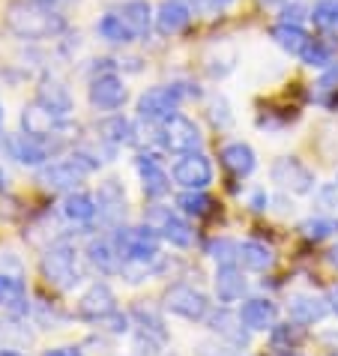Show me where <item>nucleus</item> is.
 I'll use <instances>...</instances> for the list:
<instances>
[{"label": "nucleus", "instance_id": "1", "mask_svg": "<svg viewBox=\"0 0 338 356\" xmlns=\"http://www.w3.org/2000/svg\"><path fill=\"white\" fill-rule=\"evenodd\" d=\"M6 31L15 33L27 42H42V39H54L66 31V18L57 9H48L36 0H13L3 13Z\"/></svg>", "mask_w": 338, "mask_h": 356}, {"label": "nucleus", "instance_id": "2", "mask_svg": "<svg viewBox=\"0 0 338 356\" xmlns=\"http://www.w3.org/2000/svg\"><path fill=\"white\" fill-rule=\"evenodd\" d=\"M39 270H42V279L51 284L54 291H72L78 282H81V266H78V252L72 243H51L39 258Z\"/></svg>", "mask_w": 338, "mask_h": 356}, {"label": "nucleus", "instance_id": "3", "mask_svg": "<svg viewBox=\"0 0 338 356\" xmlns=\"http://www.w3.org/2000/svg\"><path fill=\"white\" fill-rule=\"evenodd\" d=\"M188 84H162V87H150L147 93L138 99V117L144 123H165L168 117L177 114V108L186 96H198V90H186Z\"/></svg>", "mask_w": 338, "mask_h": 356}, {"label": "nucleus", "instance_id": "4", "mask_svg": "<svg viewBox=\"0 0 338 356\" xmlns=\"http://www.w3.org/2000/svg\"><path fill=\"white\" fill-rule=\"evenodd\" d=\"M0 312L6 318H18V321L31 312L22 264L13 254H3V261H0Z\"/></svg>", "mask_w": 338, "mask_h": 356}, {"label": "nucleus", "instance_id": "5", "mask_svg": "<svg viewBox=\"0 0 338 356\" xmlns=\"http://www.w3.org/2000/svg\"><path fill=\"white\" fill-rule=\"evenodd\" d=\"M114 243L117 252H120V261H150L162 254V236L150 225H138V227L120 225L114 231Z\"/></svg>", "mask_w": 338, "mask_h": 356}, {"label": "nucleus", "instance_id": "6", "mask_svg": "<svg viewBox=\"0 0 338 356\" xmlns=\"http://www.w3.org/2000/svg\"><path fill=\"white\" fill-rule=\"evenodd\" d=\"M201 129L195 126V120H188L186 114H174L168 117L165 123H159V138L156 144L162 147L165 153H174V156H186V153H195L201 150Z\"/></svg>", "mask_w": 338, "mask_h": 356}, {"label": "nucleus", "instance_id": "7", "mask_svg": "<svg viewBox=\"0 0 338 356\" xmlns=\"http://www.w3.org/2000/svg\"><path fill=\"white\" fill-rule=\"evenodd\" d=\"M144 225H150L165 243L177 245V249H188L195 243V231L188 219L180 210H171V207H150L144 216Z\"/></svg>", "mask_w": 338, "mask_h": 356}, {"label": "nucleus", "instance_id": "8", "mask_svg": "<svg viewBox=\"0 0 338 356\" xmlns=\"http://www.w3.org/2000/svg\"><path fill=\"white\" fill-rule=\"evenodd\" d=\"M162 305H165V312H171L183 321H192V323L210 318V300H207V293L192 288V284H171L162 296Z\"/></svg>", "mask_w": 338, "mask_h": 356}, {"label": "nucleus", "instance_id": "9", "mask_svg": "<svg viewBox=\"0 0 338 356\" xmlns=\"http://www.w3.org/2000/svg\"><path fill=\"white\" fill-rule=\"evenodd\" d=\"M114 312H117V296L105 282H93L90 288L78 296V305H75V318L87 323H99Z\"/></svg>", "mask_w": 338, "mask_h": 356}, {"label": "nucleus", "instance_id": "10", "mask_svg": "<svg viewBox=\"0 0 338 356\" xmlns=\"http://www.w3.org/2000/svg\"><path fill=\"white\" fill-rule=\"evenodd\" d=\"M270 174H273V183H278L282 189L293 192V195H308V192H314V186H317L314 171L305 162L296 159V156H284V159H278Z\"/></svg>", "mask_w": 338, "mask_h": 356}, {"label": "nucleus", "instance_id": "11", "mask_svg": "<svg viewBox=\"0 0 338 356\" xmlns=\"http://www.w3.org/2000/svg\"><path fill=\"white\" fill-rule=\"evenodd\" d=\"M87 99H90V105L96 108V111H117V108L126 105L129 87H126V81L120 75L102 72V75H93Z\"/></svg>", "mask_w": 338, "mask_h": 356}, {"label": "nucleus", "instance_id": "12", "mask_svg": "<svg viewBox=\"0 0 338 356\" xmlns=\"http://www.w3.org/2000/svg\"><path fill=\"white\" fill-rule=\"evenodd\" d=\"M171 174H174V183L183 186V189H207L213 183V165L201 150L180 156L174 162Z\"/></svg>", "mask_w": 338, "mask_h": 356}, {"label": "nucleus", "instance_id": "13", "mask_svg": "<svg viewBox=\"0 0 338 356\" xmlns=\"http://www.w3.org/2000/svg\"><path fill=\"white\" fill-rule=\"evenodd\" d=\"M84 171L78 168L72 159H61V162H51V165H42L36 174V183L48 192H75L78 183L84 180Z\"/></svg>", "mask_w": 338, "mask_h": 356}, {"label": "nucleus", "instance_id": "14", "mask_svg": "<svg viewBox=\"0 0 338 356\" xmlns=\"http://www.w3.org/2000/svg\"><path fill=\"white\" fill-rule=\"evenodd\" d=\"M207 323H210L213 335H218L225 344H231V348H248V326L243 323L240 312H231V309H218V312H210V318H207Z\"/></svg>", "mask_w": 338, "mask_h": 356}, {"label": "nucleus", "instance_id": "15", "mask_svg": "<svg viewBox=\"0 0 338 356\" xmlns=\"http://www.w3.org/2000/svg\"><path fill=\"white\" fill-rule=\"evenodd\" d=\"M3 147L9 150V156L18 162V165H27V168H42L48 165V159L54 156V150L48 147L45 141L39 138H31V135H15V138H6Z\"/></svg>", "mask_w": 338, "mask_h": 356}, {"label": "nucleus", "instance_id": "16", "mask_svg": "<svg viewBox=\"0 0 338 356\" xmlns=\"http://www.w3.org/2000/svg\"><path fill=\"white\" fill-rule=\"evenodd\" d=\"M138 174H141V189L150 201H159L171 192V174L162 168V162L153 153H141L138 156Z\"/></svg>", "mask_w": 338, "mask_h": 356}, {"label": "nucleus", "instance_id": "17", "mask_svg": "<svg viewBox=\"0 0 338 356\" xmlns=\"http://www.w3.org/2000/svg\"><path fill=\"white\" fill-rule=\"evenodd\" d=\"M36 102L42 108H48L54 117H63V120L72 114V108H75L69 87L63 81H57V78H51V75H45L42 81L36 84Z\"/></svg>", "mask_w": 338, "mask_h": 356}, {"label": "nucleus", "instance_id": "18", "mask_svg": "<svg viewBox=\"0 0 338 356\" xmlns=\"http://www.w3.org/2000/svg\"><path fill=\"white\" fill-rule=\"evenodd\" d=\"M87 261L96 273L102 275H114L120 273V252H117V243L114 236H96V240L87 243Z\"/></svg>", "mask_w": 338, "mask_h": 356}, {"label": "nucleus", "instance_id": "19", "mask_svg": "<svg viewBox=\"0 0 338 356\" xmlns=\"http://www.w3.org/2000/svg\"><path fill=\"white\" fill-rule=\"evenodd\" d=\"M240 318L252 332H266L275 326L278 318V305L273 300H264V296H252V300L243 302L240 309Z\"/></svg>", "mask_w": 338, "mask_h": 356}, {"label": "nucleus", "instance_id": "20", "mask_svg": "<svg viewBox=\"0 0 338 356\" xmlns=\"http://www.w3.org/2000/svg\"><path fill=\"white\" fill-rule=\"evenodd\" d=\"M153 18H156V31L162 36H177L192 22V9H188L183 0H165V3L156 9Z\"/></svg>", "mask_w": 338, "mask_h": 356}, {"label": "nucleus", "instance_id": "21", "mask_svg": "<svg viewBox=\"0 0 338 356\" xmlns=\"http://www.w3.org/2000/svg\"><path fill=\"white\" fill-rule=\"evenodd\" d=\"M330 300H323V296H314V293H296L291 305H287V312H291V321L303 323V326H312V323H321L326 314H330Z\"/></svg>", "mask_w": 338, "mask_h": 356}, {"label": "nucleus", "instance_id": "22", "mask_svg": "<svg viewBox=\"0 0 338 356\" xmlns=\"http://www.w3.org/2000/svg\"><path fill=\"white\" fill-rule=\"evenodd\" d=\"M96 204H99V216L108 225H117L126 216V192L120 180H105L96 192Z\"/></svg>", "mask_w": 338, "mask_h": 356}, {"label": "nucleus", "instance_id": "23", "mask_svg": "<svg viewBox=\"0 0 338 356\" xmlns=\"http://www.w3.org/2000/svg\"><path fill=\"white\" fill-rule=\"evenodd\" d=\"M246 288H248V284H246V275H243V270H240L236 264L218 266V270H216V296H218V302H222V305L243 300Z\"/></svg>", "mask_w": 338, "mask_h": 356}, {"label": "nucleus", "instance_id": "24", "mask_svg": "<svg viewBox=\"0 0 338 356\" xmlns=\"http://www.w3.org/2000/svg\"><path fill=\"white\" fill-rule=\"evenodd\" d=\"M132 135H135V126L123 114H105L102 120H96V138L108 147L132 144Z\"/></svg>", "mask_w": 338, "mask_h": 356}, {"label": "nucleus", "instance_id": "25", "mask_svg": "<svg viewBox=\"0 0 338 356\" xmlns=\"http://www.w3.org/2000/svg\"><path fill=\"white\" fill-rule=\"evenodd\" d=\"M63 216L69 222H75V225H90L96 216H99V204H96V197L90 192H66L63 197Z\"/></svg>", "mask_w": 338, "mask_h": 356}, {"label": "nucleus", "instance_id": "26", "mask_svg": "<svg viewBox=\"0 0 338 356\" xmlns=\"http://www.w3.org/2000/svg\"><path fill=\"white\" fill-rule=\"evenodd\" d=\"M126 22V27L132 31L135 39H144L150 33V22H153V9L147 0H126L120 6V13H117Z\"/></svg>", "mask_w": 338, "mask_h": 356}, {"label": "nucleus", "instance_id": "27", "mask_svg": "<svg viewBox=\"0 0 338 356\" xmlns=\"http://www.w3.org/2000/svg\"><path fill=\"white\" fill-rule=\"evenodd\" d=\"M222 165H225L234 177H248V174L255 171L257 159H255V150H252L248 144L234 141V144H225V147H222Z\"/></svg>", "mask_w": 338, "mask_h": 356}, {"label": "nucleus", "instance_id": "28", "mask_svg": "<svg viewBox=\"0 0 338 356\" xmlns=\"http://www.w3.org/2000/svg\"><path fill=\"white\" fill-rule=\"evenodd\" d=\"M270 36L275 39V45L278 48H284L287 54H293V57H303V51L308 48V42H312V36H308L300 24H275Z\"/></svg>", "mask_w": 338, "mask_h": 356}, {"label": "nucleus", "instance_id": "29", "mask_svg": "<svg viewBox=\"0 0 338 356\" xmlns=\"http://www.w3.org/2000/svg\"><path fill=\"white\" fill-rule=\"evenodd\" d=\"M240 264L252 273H266L275 264V254H273L270 245L246 240V243H240Z\"/></svg>", "mask_w": 338, "mask_h": 356}, {"label": "nucleus", "instance_id": "30", "mask_svg": "<svg viewBox=\"0 0 338 356\" xmlns=\"http://www.w3.org/2000/svg\"><path fill=\"white\" fill-rule=\"evenodd\" d=\"M129 314H132L138 330L156 335L159 341H168V330H165V321H162V312L159 309H153V305H147V302H135Z\"/></svg>", "mask_w": 338, "mask_h": 356}, {"label": "nucleus", "instance_id": "31", "mask_svg": "<svg viewBox=\"0 0 338 356\" xmlns=\"http://www.w3.org/2000/svg\"><path fill=\"white\" fill-rule=\"evenodd\" d=\"M96 33H99V39H105V42H111V45H126V42H132V31L126 27V22L117 13H108V15H102L96 22Z\"/></svg>", "mask_w": 338, "mask_h": 356}, {"label": "nucleus", "instance_id": "32", "mask_svg": "<svg viewBox=\"0 0 338 356\" xmlns=\"http://www.w3.org/2000/svg\"><path fill=\"white\" fill-rule=\"evenodd\" d=\"M177 210L183 216H195V219H204L213 210L210 195H204V189H186L183 195H177Z\"/></svg>", "mask_w": 338, "mask_h": 356}, {"label": "nucleus", "instance_id": "33", "mask_svg": "<svg viewBox=\"0 0 338 356\" xmlns=\"http://www.w3.org/2000/svg\"><path fill=\"white\" fill-rule=\"evenodd\" d=\"M300 231L305 240H314V243L330 240V236L338 234V219H332V216H312V219H305L300 225Z\"/></svg>", "mask_w": 338, "mask_h": 356}, {"label": "nucleus", "instance_id": "34", "mask_svg": "<svg viewBox=\"0 0 338 356\" xmlns=\"http://www.w3.org/2000/svg\"><path fill=\"white\" fill-rule=\"evenodd\" d=\"M308 18L326 33H338V0H317Z\"/></svg>", "mask_w": 338, "mask_h": 356}, {"label": "nucleus", "instance_id": "35", "mask_svg": "<svg viewBox=\"0 0 338 356\" xmlns=\"http://www.w3.org/2000/svg\"><path fill=\"white\" fill-rule=\"evenodd\" d=\"M207 254L218 264V266H231V264H240V243L234 240H213L210 245H207Z\"/></svg>", "mask_w": 338, "mask_h": 356}, {"label": "nucleus", "instance_id": "36", "mask_svg": "<svg viewBox=\"0 0 338 356\" xmlns=\"http://www.w3.org/2000/svg\"><path fill=\"white\" fill-rule=\"evenodd\" d=\"M305 339V326L303 323H282L273 326V348H296Z\"/></svg>", "mask_w": 338, "mask_h": 356}, {"label": "nucleus", "instance_id": "37", "mask_svg": "<svg viewBox=\"0 0 338 356\" xmlns=\"http://www.w3.org/2000/svg\"><path fill=\"white\" fill-rule=\"evenodd\" d=\"M300 60H303L305 66H312V69H330V63H332V51H330V48H326L323 42L312 39V42H308V48L303 51Z\"/></svg>", "mask_w": 338, "mask_h": 356}, {"label": "nucleus", "instance_id": "38", "mask_svg": "<svg viewBox=\"0 0 338 356\" xmlns=\"http://www.w3.org/2000/svg\"><path fill=\"white\" fill-rule=\"evenodd\" d=\"M129 323H132V314L114 312V314H108L105 321H99V330H105L111 335H123V332H129Z\"/></svg>", "mask_w": 338, "mask_h": 356}, {"label": "nucleus", "instance_id": "39", "mask_svg": "<svg viewBox=\"0 0 338 356\" xmlns=\"http://www.w3.org/2000/svg\"><path fill=\"white\" fill-rule=\"evenodd\" d=\"M198 356H246L240 348H231V344H210V341H204V344H198Z\"/></svg>", "mask_w": 338, "mask_h": 356}, {"label": "nucleus", "instance_id": "40", "mask_svg": "<svg viewBox=\"0 0 338 356\" xmlns=\"http://www.w3.org/2000/svg\"><path fill=\"white\" fill-rule=\"evenodd\" d=\"M266 204H270V197H266V192H255V195H252V210H255V213L266 210Z\"/></svg>", "mask_w": 338, "mask_h": 356}, {"label": "nucleus", "instance_id": "41", "mask_svg": "<svg viewBox=\"0 0 338 356\" xmlns=\"http://www.w3.org/2000/svg\"><path fill=\"white\" fill-rule=\"evenodd\" d=\"M42 356H84L78 348H51V350H45Z\"/></svg>", "mask_w": 338, "mask_h": 356}, {"label": "nucleus", "instance_id": "42", "mask_svg": "<svg viewBox=\"0 0 338 356\" xmlns=\"http://www.w3.org/2000/svg\"><path fill=\"white\" fill-rule=\"evenodd\" d=\"M273 356H300L293 348H273Z\"/></svg>", "mask_w": 338, "mask_h": 356}, {"label": "nucleus", "instance_id": "43", "mask_svg": "<svg viewBox=\"0 0 338 356\" xmlns=\"http://www.w3.org/2000/svg\"><path fill=\"white\" fill-rule=\"evenodd\" d=\"M36 3H42V6H48V9H57V6L69 3V0H36Z\"/></svg>", "mask_w": 338, "mask_h": 356}, {"label": "nucleus", "instance_id": "44", "mask_svg": "<svg viewBox=\"0 0 338 356\" xmlns=\"http://www.w3.org/2000/svg\"><path fill=\"white\" fill-rule=\"evenodd\" d=\"M0 356H24V353L15 350V348H0Z\"/></svg>", "mask_w": 338, "mask_h": 356}, {"label": "nucleus", "instance_id": "45", "mask_svg": "<svg viewBox=\"0 0 338 356\" xmlns=\"http://www.w3.org/2000/svg\"><path fill=\"white\" fill-rule=\"evenodd\" d=\"M330 305H332V312L338 314V288H335V291L330 293Z\"/></svg>", "mask_w": 338, "mask_h": 356}, {"label": "nucleus", "instance_id": "46", "mask_svg": "<svg viewBox=\"0 0 338 356\" xmlns=\"http://www.w3.org/2000/svg\"><path fill=\"white\" fill-rule=\"evenodd\" d=\"M3 120H6V111H3V105H0V129H3Z\"/></svg>", "mask_w": 338, "mask_h": 356}, {"label": "nucleus", "instance_id": "47", "mask_svg": "<svg viewBox=\"0 0 338 356\" xmlns=\"http://www.w3.org/2000/svg\"><path fill=\"white\" fill-rule=\"evenodd\" d=\"M330 261H332V264L338 266V249H332V254H330Z\"/></svg>", "mask_w": 338, "mask_h": 356}, {"label": "nucleus", "instance_id": "48", "mask_svg": "<svg viewBox=\"0 0 338 356\" xmlns=\"http://www.w3.org/2000/svg\"><path fill=\"white\" fill-rule=\"evenodd\" d=\"M6 186V177H3V168H0V189H3Z\"/></svg>", "mask_w": 338, "mask_h": 356}, {"label": "nucleus", "instance_id": "49", "mask_svg": "<svg viewBox=\"0 0 338 356\" xmlns=\"http://www.w3.org/2000/svg\"><path fill=\"white\" fill-rule=\"evenodd\" d=\"M210 3H213V6H225V3H227V0H210Z\"/></svg>", "mask_w": 338, "mask_h": 356}, {"label": "nucleus", "instance_id": "50", "mask_svg": "<svg viewBox=\"0 0 338 356\" xmlns=\"http://www.w3.org/2000/svg\"><path fill=\"white\" fill-rule=\"evenodd\" d=\"M330 356H338V353H330Z\"/></svg>", "mask_w": 338, "mask_h": 356}, {"label": "nucleus", "instance_id": "51", "mask_svg": "<svg viewBox=\"0 0 338 356\" xmlns=\"http://www.w3.org/2000/svg\"><path fill=\"white\" fill-rule=\"evenodd\" d=\"M335 186H338V180H335Z\"/></svg>", "mask_w": 338, "mask_h": 356}]
</instances>
